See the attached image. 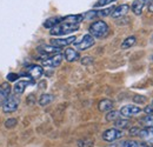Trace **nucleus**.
<instances>
[{
	"label": "nucleus",
	"mask_w": 153,
	"mask_h": 147,
	"mask_svg": "<svg viewBox=\"0 0 153 147\" xmlns=\"http://www.w3.org/2000/svg\"><path fill=\"white\" fill-rule=\"evenodd\" d=\"M113 122H114L115 128L124 129V128L130 127V120H128V118H121V117H119V118H118L117 120H114Z\"/></svg>",
	"instance_id": "a211bd4d"
},
{
	"label": "nucleus",
	"mask_w": 153,
	"mask_h": 147,
	"mask_svg": "<svg viewBox=\"0 0 153 147\" xmlns=\"http://www.w3.org/2000/svg\"><path fill=\"white\" fill-rule=\"evenodd\" d=\"M19 78H20V75L17 73H10L7 75V80H8L10 82H14V81H17Z\"/></svg>",
	"instance_id": "7c9ffc66"
},
{
	"label": "nucleus",
	"mask_w": 153,
	"mask_h": 147,
	"mask_svg": "<svg viewBox=\"0 0 153 147\" xmlns=\"http://www.w3.org/2000/svg\"><path fill=\"white\" fill-rule=\"evenodd\" d=\"M139 138L143 139V143H145L149 146H153V127H146L140 129Z\"/></svg>",
	"instance_id": "9d476101"
},
{
	"label": "nucleus",
	"mask_w": 153,
	"mask_h": 147,
	"mask_svg": "<svg viewBox=\"0 0 153 147\" xmlns=\"http://www.w3.org/2000/svg\"><path fill=\"white\" fill-rule=\"evenodd\" d=\"M38 52L44 56H48V55H54L61 52V48L56 47L53 45H41L38 47Z\"/></svg>",
	"instance_id": "1a4fd4ad"
},
{
	"label": "nucleus",
	"mask_w": 153,
	"mask_h": 147,
	"mask_svg": "<svg viewBox=\"0 0 153 147\" xmlns=\"http://www.w3.org/2000/svg\"><path fill=\"white\" fill-rule=\"evenodd\" d=\"M78 30H79V25L68 22V21L62 19L61 22H59L57 26H54L53 28L50 30V33H51V36L61 37V36H66V34L73 33V32H76Z\"/></svg>",
	"instance_id": "f257e3e1"
},
{
	"label": "nucleus",
	"mask_w": 153,
	"mask_h": 147,
	"mask_svg": "<svg viewBox=\"0 0 153 147\" xmlns=\"http://www.w3.org/2000/svg\"><path fill=\"white\" fill-rule=\"evenodd\" d=\"M130 5H127V4H123V5H119V6H117L114 7V10H113V12L111 13V17L113 19H118V18H121V17H124L125 14H127V12L130 11Z\"/></svg>",
	"instance_id": "f8f14e48"
},
{
	"label": "nucleus",
	"mask_w": 153,
	"mask_h": 147,
	"mask_svg": "<svg viewBox=\"0 0 153 147\" xmlns=\"http://www.w3.org/2000/svg\"><path fill=\"white\" fill-rule=\"evenodd\" d=\"M62 21V18H60V17H54V18H48L46 19V21L42 24V26L45 27V28H48V30H51V28H53L54 26H57L59 22H61Z\"/></svg>",
	"instance_id": "6ab92c4d"
},
{
	"label": "nucleus",
	"mask_w": 153,
	"mask_h": 147,
	"mask_svg": "<svg viewBox=\"0 0 153 147\" xmlns=\"http://www.w3.org/2000/svg\"><path fill=\"white\" fill-rule=\"evenodd\" d=\"M62 59H64V54L61 53H58L52 56H48L46 59H44L41 61V65L42 66H46V67H51V68H56L58 66H60V64L62 62Z\"/></svg>",
	"instance_id": "423d86ee"
},
{
	"label": "nucleus",
	"mask_w": 153,
	"mask_h": 147,
	"mask_svg": "<svg viewBox=\"0 0 153 147\" xmlns=\"http://www.w3.org/2000/svg\"><path fill=\"white\" fill-rule=\"evenodd\" d=\"M151 105H153V100H152V102H151Z\"/></svg>",
	"instance_id": "e433bc0d"
},
{
	"label": "nucleus",
	"mask_w": 153,
	"mask_h": 147,
	"mask_svg": "<svg viewBox=\"0 0 153 147\" xmlns=\"http://www.w3.org/2000/svg\"><path fill=\"white\" fill-rule=\"evenodd\" d=\"M32 84H34V80L33 79H30V80H21V81H18L16 85H14V88H13V91L16 94H22V93L25 92V90H26V87L28 86V85H32Z\"/></svg>",
	"instance_id": "2eb2a0df"
},
{
	"label": "nucleus",
	"mask_w": 153,
	"mask_h": 147,
	"mask_svg": "<svg viewBox=\"0 0 153 147\" xmlns=\"http://www.w3.org/2000/svg\"><path fill=\"white\" fill-rule=\"evenodd\" d=\"M143 111H144L146 114H153V105H151V104H150V105H147V106H146Z\"/></svg>",
	"instance_id": "72a5a7b5"
},
{
	"label": "nucleus",
	"mask_w": 153,
	"mask_h": 147,
	"mask_svg": "<svg viewBox=\"0 0 153 147\" xmlns=\"http://www.w3.org/2000/svg\"><path fill=\"white\" fill-rule=\"evenodd\" d=\"M92 62H93V59H92L91 56H85V58L81 59V64H82L84 66L90 65V64H92Z\"/></svg>",
	"instance_id": "473e14b6"
},
{
	"label": "nucleus",
	"mask_w": 153,
	"mask_h": 147,
	"mask_svg": "<svg viewBox=\"0 0 153 147\" xmlns=\"http://www.w3.org/2000/svg\"><path fill=\"white\" fill-rule=\"evenodd\" d=\"M140 129H141V128H139V127H132V128L130 129L128 134H130V135H132V137H139Z\"/></svg>",
	"instance_id": "2f4dec72"
},
{
	"label": "nucleus",
	"mask_w": 153,
	"mask_h": 147,
	"mask_svg": "<svg viewBox=\"0 0 153 147\" xmlns=\"http://www.w3.org/2000/svg\"><path fill=\"white\" fill-rule=\"evenodd\" d=\"M98 108L100 112H108L113 108V101L110 100V99H102L99 105H98Z\"/></svg>",
	"instance_id": "f3484780"
},
{
	"label": "nucleus",
	"mask_w": 153,
	"mask_h": 147,
	"mask_svg": "<svg viewBox=\"0 0 153 147\" xmlns=\"http://www.w3.org/2000/svg\"><path fill=\"white\" fill-rule=\"evenodd\" d=\"M19 98L18 97H14V95H10L6 101L4 102V105L1 106L2 107V112L4 113H12L14 111H17L18 106H19Z\"/></svg>",
	"instance_id": "39448f33"
},
{
	"label": "nucleus",
	"mask_w": 153,
	"mask_h": 147,
	"mask_svg": "<svg viewBox=\"0 0 153 147\" xmlns=\"http://www.w3.org/2000/svg\"><path fill=\"white\" fill-rule=\"evenodd\" d=\"M119 117H121V115H120V113H119L118 111L111 110V111H108L107 114H106V120H107V121H114Z\"/></svg>",
	"instance_id": "393cba45"
},
{
	"label": "nucleus",
	"mask_w": 153,
	"mask_h": 147,
	"mask_svg": "<svg viewBox=\"0 0 153 147\" xmlns=\"http://www.w3.org/2000/svg\"><path fill=\"white\" fill-rule=\"evenodd\" d=\"M94 44H96L94 38L88 33V34L82 36L79 40H76L73 42V46H74V48H76V51H86V50L91 48Z\"/></svg>",
	"instance_id": "7ed1b4c3"
},
{
	"label": "nucleus",
	"mask_w": 153,
	"mask_h": 147,
	"mask_svg": "<svg viewBox=\"0 0 153 147\" xmlns=\"http://www.w3.org/2000/svg\"><path fill=\"white\" fill-rule=\"evenodd\" d=\"M82 17H84L85 20H93V19L98 18V17H97V10H91V11L84 13Z\"/></svg>",
	"instance_id": "a878e982"
},
{
	"label": "nucleus",
	"mask_w": 153,
	"mask_h": 147,
	"mask_svg": "<svg viewBox=\"0 0 153 147\" xmlns=\"http://www.w3.org/2000/svg\"><path fill=\"white\" fill-rule=\"evenodd\" d=\"M146 101H147V98L144 97V95L135 94L133 97V102H135V104H145Z\"/></svg>",
	"instance_id": "cd10ccee"
},
{
	"label": "nucleus",
	"mask_w": 153,
	"mask_h": 147,
	"mask_svg": "<svg viewBox=\"0 0 153 147\" xmlns=\"http://www.w3.org/2000/svg\"><path fill=\"white\" fill-rule=\"evenodd\" d=\"M146 145L143 141H134V140H125L123 143H120L118 147H144Z\"/></svg>",
	"instance_id": "412c9836"
},
{
	"label": "nucleus",
	"mask_w": 153,
	"mask_h": 147,
	"mask_svg": "<svg viewBox=\"0 0 153 147\" xmlns=\"http://www.w3.org/2000/svg\"><path fill=\"white\" fill-rule=\"evenodd\" d=\"M64 58L68 61V62H74V61H78L80 59V53L79 51H76V48H66L65 52H64Z\"/></svg>",
	"instance_id": "ddd939ff"
},
{
	"label": "nucleus",
	"mask_w": 153,
	"mask_h": 147,
	"mask_svg": "<svg viewBox=\"0 0 153 147\" xmlns=\"http://www.w3.org/2000/svg\"><path fill=\"white\" fill-rule=\"evenodd\" d=\"M53 99H54V97H53L52 94H50V93H44V94H41V97H40V99H39V105H40V106H47V105H50V104L53 101Z\"/></svg>",
	"instance_id": "aec40b11"
},
{
	"label": "nucleus",
	"mask_w": 153,
	"mask_h": 147,
	"mask_svg": "<svg viewBox=\"0 0 153 147\" xmlns=\"http://www.w3.org/2000/svg\"><path fill=\"white\" fill-rule=\"evenodd\" d=\"M26 73L28 74V76L32 78L33 80H37V79H39V78L42 75L44 70H42V67L39 66V65H30V66H27V68H26Z\"/></svg>",
	"instance_id": "9b49d317"
},
{
	"label": "nucleus",
	"mask_w": 153,
	"mask_h": 147,
	"mask_svg": "<svg viewBox=\"0 0 153 147\" xmlns=\"http://www.w3.org/2000/svg\"><path fill=\"white\" fill-rule=\"evenodd\" d=\"M76 40V36H71L68 38H56V39H52L51 40V45L56 46V47H59V48H62L65 46H68L71 44H73Z\"/></svg>",
	"instance_id": "6e6552de"
},
{
	"label": "nucleus",
	"mask_w": 153,
	"mask_h": 147,
	"mask_svg": "<svg viewBox=\"0 0 153 147\" xmlns=\"http://www.w3.org/2000/svg\"><path fill=\"white\" fill-rule=\"evenodd\" d=\"M117 0H98L96 4H94V7L98 8V7H104V6H107L112 2H114Z\"/></svg>",
	"instance_id": "bb28decb"
},
{
	"label": "nucleus",
	"mask_w": 153,
	"mask_h": 147,
	"mask_svg": "<svg viewBox=\"0 0 153 147\" xmlns=\"http://www.w3.org/2000/svg\"><path fill=\"white\" fill-rule=\"evenodd\" d=\"M147 10H149V12L153 13V0H150V1H149V4H147Z\"/></svg>",
	"instance_id": "f704fd0d"
},
{
	"label": "nucleus",
	"mask_w": 153,
	"mask_h": 147,
	"mask_svg": "<svg viewBox=\"0 0 153 147\" xmlns=\"http://www.w3.org/2000/svg\"><path fill=\"white\" fill-rule=\"evenodd\" d=\"M141 111L143 110L137 105H126V106H123L120 108L119 113L124 118H132V117L138 115L139 113H141Z\"/></svg>",
	"instance_id": "0eeeda50"
},
{
	"label": "nucleus",
	"mask_w": 153,
	"mask_h": 147,
	"mask_svg": "<svg viewBox=\"0 0 153 147\" xmlns=\"http://www.w3.org/2000/svg\"><path fill=\"white\" fill-rule=\"evenodd\" d=\"M102 139L106 141V143H114L115 140L118 139H121L124 137V132L119 128H108L106 129L104 133H102Z\"/></svg>",
	"instance_id": "20e7f679"
},
{
	"label": "nucleus",
	"mask_w": 153,
	"mask_h": 147,
	"mask_svg": "<svg viewBox=\"0 0 153 147\" xmlns=\"http://www.w3.org/2000/svg\"><path fill=\"white\" fill-rule=\"evenodd\" d=\"M16 125H17V119H14V118H10L5 121V127L6 128H13Z\"/></svg>",
	"instance_id": "c85d7f7f"
},
{
	"label": "nucleus",
	"mask_w": 153,
	"mask_h": 147,
	"mask_svg": "<svg viewBox=\"0 0 153 147\" xmlns=\"http://www.w3.org/2000/svg\"><path fill=\"white\" fill-rule=\"evenodd\" d=\"M10 93H11V86L8 82H4L0 85V107L4 105L6 99L10 97Z\"/></svg>",
	"instance_id": "dca6fc26"
},
{
	"label": "nucleus",
	"mask_w": 153,
	"mask_h": 147,
	"mask_svg": "<svg viewBox=\"0 0 153 147\" xmlns=\"http://www.w3.org/2000/svg\"><path fill=\"white\" fill-rule=\"evenodd\" d=\"M135 41H137V38L134 37V36H131V37H127L123 42H121V48L123 50H127V48H131L132 46H133L134 44H135Z\"/></svg>",
	"instance_id": "4be33fe9"
},
{
	"label": "nucleus",
	"mask_w": 153,
	"mask_h": 147,
	"mask_svg": "<svg viewBox=\"0 0 153 147\" xmlns=\"http://www.w3.org/2000/svg\"><path fill=\"white\" fill-rule=\"evenodd\" d=\"M114 7H107V8H102V10H97V17H107L111 16V13L113 12Z\"/></svg>",
	"instance_id": "b1692460"
},
{
	"label": "nucleus",
	"mask_w": 153,
	"mask_h": 147,
	"mask_svg": "<svg viewBox=\"0 0 153 147\" xmlns=\"http://www.w3.org/2000/svg\"><path fill=\"white\" fill-rule=\"evenodd\" d=\"M79 147H92L93 146V141H87V140H80L79 144H78Z\"/></svg>",
	"instance_id": "c756f323"
},
{
	"label": "nucleus",
	"mask_w": 153,
	"mask_h": 147,
	"mask_svg": "<svg viewBox=\"0 0 153 147\" xmlns=\"http://www.w3.org/2000/svg\"><path fill=\"white\" fill-rule=\"evenodd\" d=\"M88 32L94 39H102L105 38L108 32H110V27L104 21V20H97L94 22H92L88 27Z\"/></svg>",
	"instance_id": "f03ea898"
},
{
	"label": "nucleus",
	"mask_w": 153,
	"mask_h": 147,
	"mask_svg": "<svg viewBox=\"0 0 153 147\" xmlns=\"http://www.w3.org/2000/svg\"><path fill=\"white\" fill-rule=\"evenodd\" d=\"M152 59H153V55H152Z\"/></svg>",
	"instance_id": "4c0bfd02"
},
{
	"label": "nucleus",
	"mask_w": 153,
	"mask_h": 147,
	"mask_svg": "<svg viewBox=\"0 0 153 147\" xmlns=\"http://www.w3.org/2000/svg\"><path fill=\"white\" fill-rule=\"evenodd\" d=\"M140 122L145 127H153V114H146L144 118L140 119Z\"/></svg>",
	"instance_id": "5701e85b"
},
{
	"label": "nucleus",
	"mask_w": 153,
	"mask_h": 147,
	"mask_svg": "<svg viewBox=\"0 0 153 147\" xmlns=\"http://www.w3.org/2000/svg\"><path fill=\"white\" fill-rule=\"evenodd\" d=\"M144 147H153V146H149V145H145Z\"/></svg>",
	"instance_id": "c9c22d12"
},
{
	"label": "nucleus",
	"mask_w": 153,
	"mask_h": 147,
	"mask_svg": "<svg viewBox=\"0 0 153 147\" xmlns=\"http://www.w3.org/2000/svg\"><path fill=\"white\" fill-rule=\"evenodd\" d=\"M150 0H134L132 6H131V10L135 16H140L143 13V10L145 8V6L149 4Z\"/></svg>",
	"instance_id": "4468645a"
}]
</instances>
